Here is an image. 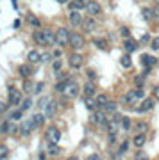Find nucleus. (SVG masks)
I'll return each instance as SVG.
<instances>
[{
  "label": "nucleus",
  "instance_id": "obj_1",
  "mask_svg": "<svg viewBox=\"0 0 159 160\" xmlns=\"http://www.w3.org/2000/svg\"><path fill=\"white\" fill-rule=\"evenodd\" d=\"M70 34H72V32H68V30L64 29V27L57 29V32H56V43H57L59 46L70 45Z\"/></svg>",
  "mask_w": 159,
  "mask_h": 160
},
{
  "label": "nucleus",
  "instance_id": "obj_2",
  "mask_svg": "<svg viewBox=\"0 0 159 160\" xmlns=\"http://www.w3.org/2000/svg\"><path fill=\"white\" fill-rule=\"evenodd\" d=\"M45 137H47V141H48L50 144H57L59 142V139H61V132H59L57 126H48V128H47Z\"/></svg>",
  "mask_w": 159,
  "mask_h": 160
},
{
  "label": "nucleus",
  "instance_id": "obj_3",
  "mask_svg": "<svg viewBox=\"0 0 159 160\" xmlns=\"http://www.w3.org/2000/svg\"><path fill=\"white\" fill-rule=\"evenodd\" d=\"M70 46H74L75 50H80L84 46V36L79 32H72L70 34Z\"/></svg>",
  "mask_w": 159,
  "mask_h": 160
},
{
  "label": "nucleus",
  "instance_id": "obj_4",
  "mask_svg": "<svg viewBox=\"0 0 159 160\" xmlns=\"http://www.w3.org/2000/svg\"><path fill=\"white\" fill-rule=\"evenodd\" d=\"M9 102L13 103V105H20V103L23 102V96H22V92L18 91L16 87H13V86H9Z\"/></svg>",
  "mask_w": 159,
  "mask_h": 160
},
{
  "label": "nucleus",
  "instance_id": "obj_5",
  "mask_svg": "<svg viewBox=\"0 0 159 160\" xmlns=\"http://www.w3.org/2000/svg\"><path fill=\"white\" fill-rule=\"evenodd\" d=\"M80 92V87L79 84H75V82H70L68 80V86H66V89H64V96L66 98H77Z\"/></svg>",
  "mask_w": 159,
  "mask_h": 160
},
{
  "label": "nucleus",
  "instance_id": "obj_6",
  "mask_svg": "<svg viewBox=\"0 0 159 160\" xmlns=\"http://www.w3.org/2000/svg\"><path fill=\"white\" fill-rule=\"evenodd\" d=\"M68 64H70V68H74V69H79L82 64H84V57L80 55V53H72L68 59Z\"/></svg>",
  "mask_w": 159,
  "mask_h": 160
},
{
  "label": "nucleus",
  "instance_id": "obj_7",
  "mask_svg": "<svg viewBox=\"0 0 159 160\" xmlns=\"http://www.w3.org/2000/svg\"><path fill=\"white\" fill-rule=\"evenodd\" d=\"M141 62L145 64V71H150V68H152L154 64H157V59H156V55H148V53H141Z\"/></svg>",
  "mask_w": 159,
  "mask_h": 160
},
{
  "label": "nucleus",
  "instance_id": "obj_8",
  "mask_svg": "<svg viewBox=\"0 0 159 160\" xmlns=\"http://www.w3.org/2000/svg\"><path fill=\"white\" fill-rule=\"evenodd\" d=\"M91 123H93V125H97V126L107 125L106 114H104V112H91Z\"/></svg>",
  "mask_w": 159,
  "mask_h": 160
},
{
  "label": "nucleus",
  "instance_id": "obj_9",
  "mask_svg": "<svg viewBox=\"0 0 159 160\" xmlns=\"http://www.w3.org/2000/svg\"><path fill=\"white\" fill-rule=\"evenodd\" d=\"M86 11L90 12V14H93V16H97V14H100V12H102V7H100V4H98V2L90 0V2H86Z\"/></svg>",
  "mask_w": 159,
  "mask_h": 160
},
{
  "label": "nucleus",
  "instance_id": "obj_10",
  "mask_svg": "<svg viewBox=\"0 0 159 160\" xmlns=\"http://www.w3.org/2000/svg\"><path fill=\"white\" fill-rule=\"evenodd\" d=\"M152 107H154V100H152V98H145V100L141 102V105H140L138 112H140V114H143V112H148Z\"/></svg>",
  "mask_w": 159,
  "mask_h": 160
},
{
  "label": "nucleus",
  "instance_id": "obj_11",
  "mask_svg": "<svg viewBox=\"0 0 159 160\" xmlns=\"http://www.w3.org/2000/svg\"><path fill=\"white\" fill-rule=\"evenodd\" d=\"M34 128H36L34 119L30 118V119H27V121H25V123L22 125V133H23V135H29V133H30V132L34 130Z\"/></svg>",
  "mask_w": 159,
  "mask_h": 160
},
{
  "label": "nucleus",
  "instance_id": "obj_12",
  "mask_svg": "<svg viewBox=\"0 0 159 160\" xmlns=\"http://www.w3.org/2000/svg\"><path fill=\"white\" fill-rule=\"evenodd\" d=\"M27 61L30 64H38V62H41V53L38 50H30L29 52V55H27Z\"/></svg>",
  "mask_w": 159,
  "mask_h": 160
},
{
  "label": "nucleus",
  "instance_id": "obj_13",
  "mask_svg": "<svg viewBox=\"0 0 159 160\" xmlns=\"http://www.w3.org/2000/svg\"><path fill=\"white\" fill-rule=\"evenodd\" d=\"M95 92H97V87H95V84H93V82L84 84V96L86 98H93V96H95Z\"/></svg>",
  "mask_w": 159,
  "mask_h": 160
},
{
  "label": "nucleus",
  "instance_id": "obj_14",
  "mask_svg": "<svg viewBox=\"0 0 159 160\" xmlns=\"http://www.w3.org/2000/svg\"><path fill=\"white\" fill-rule=\"evenodd\" d=\"M93 45L97 46L98 50H102V52H107V50H109L107 41H106V39H102V38H95V39H93Z\"/></svg>",
  "mask_w": 159,
  "mask_h": 160
},
{
  "label": "nucleus",
  "instance_id": "obj_15",
  "mask_svg": "<svg viewBox=\"0 0 159 160\" xmlns=\"http://www.w3.org/2000/svg\"><path fill=\"white\" fill-rule=\"evenodd\" d=\"M56 109H57V105L54 100H50V103L47 105V109L43 110L45 112V118H54V114H56Z\"/></svg>",
  "mask_w": 159,
  "mask_h": 160
},
{
  "label": "nucleus",
  "instance_id": "obj_16",
  "mask_svg": "<svg viewBox=\"0 0 159 160\" xmlns=\"http://www.w3.org/2000/svg\"><path fill=\"white\" fill-rule=\"evenodd\" d=\"M70 9L72 11H80V9H84L86 4H84V0H70Z\"/></svg>",
  "mask_w": 159,
  "mask_h": 160
},
{
  "label": "nucleus",
  "instance_id": "obj_17",
  "mask_svg": "<svg viewBox=\"0 0 159 160\" xmlns=\"http://www.w3.org/2000/svg\"><path fill=\"white\" fill-rule=\"evenodd\" d=\"M43 36H45V46L56 43V34H54L52 30H43Z\"/></svg>",
  "mask_w": 159,
  "mask_h": 160
},
{
  "label": "nucleus",
  "instance_id": "obj_18",
  "mask_svg": "<svg viewBox=\"0 0 159 160\" xmlns=\"http://www.w3.org/2000/svg\"><path fill=\"white\" fill-rule=\"evenodd\" d=\"M82 25H84L86 32H93V30H95V27H97V23H95V20H93V18H86L84 22H82Z\"/></svg>",
  "mask_w": 159,
  "mask_h": 160
},
{
  "label": "nucleus",
  "instance_id": "obj_19",
  "mask_svg": "<svg viewBox=\"0 0 159 160\" xmlns=\"http://www.w3.org/2000/svg\"><path fill=\"white\" fill-rule=\"evenodd\" d=\"M70 22L74 23V25H80L84 20H82V16H80L79 11H72V12H70Z\"/></svg>",
  "mask_w": 159,
  "mask_h": 160
},
{
  "label": "nucleus",
  "instance_id": "obj_20",
  "mask_svg": "<svg viewBox=\"0 0 159 160\" xmlns=\"http://www.w3.org/2000/svg\"><path fill=\"white\" fill-rule=\"evenodd\" d=\"M138 100V96H136V91H129L127 94L123 96V103H127V105H132V103Z\"/></svg>",
  "mask_w": 159,
  "mask_h": 160
},
{
  "label": "nucleus",
  "instance_id": "obj_21",
  "mask_svg": "<svg viewBox=\"0 0 159 160\" xmlns=\"http://www.w3.org/2000/svg\"><path fill=\"white\" fill-rule=\"evenodd\" d=\"M136 46H138V45L134 43V39H131V38L123 41V48L127 50V53H131V52H134V50H136Z\"/></svg>",
  "mask_w": 159,
  "mask_h": 160
},
{
  "label": "nucleus",
  "instance_id": "obj_22",
  "mask_svg": "<svg viewBox=\"0 0 159 160\" xmlns=\"http://www.w3.org/2000/svg\"><path fill=\"white\" fill-rule=\"evenodd\" d=\"M95 102H97V107H106L109 103V98L106 96V94H98V96L95 98Z\"/></svg>",
  "mask_w": 159,
  "mask_h": 160
},
{
  "label": "nucleus",
  "instance_id": "obj_23",
  "mask_svg": "<svg viewBox=\"0 0 159 160\" xmlns=\"http://www.w3.org/2000/svg\"><path fill=\"white\" fill-rule=\"evenodd\" d=\"M32 73H34V69L30 68V66H27V64L20 66V75H22V77H30Z\"/></svg>",
  "mask_w": 159,
  "mask_h": 160
},
{
  "label": "nucleus",
  "instance_id": "obj_24",
  "mask_svg": "<svg viewBox=\"0 0 159 160\" xmlns=\"http://www.w3.org/2000/svg\"><path fill=\"white\" fill-rule=\"evenodd\" d=\"M132 144H134L136 148H141L143 144H145V135H143V133H138L136 137L132 139Z\"/></svg>",
  "mask_w": 159,
  "mask_h": 160
},
{
  "label": "nucleus",
  "instance_id": "obj_25",
  "mask_svg": "<svg viewBox=\"0 0 159 160\" xmlns=\"http://www.w3.org/2000/svg\"><path fill=\"white\" fill-rule=\"evenodd\" d=\"M32 119H34V125H36V128H38V126H41L43 123H45V114L38 112V114L32 116Z\"/></svg>",
  "mask_w": 159,
  "mask_h": 160
},
{
  "label": "nucleus",
  "instance_id": "obj_26",
  "mask_svg": "<svg viewBox=\"0 0 159 160\" xmlns=\"http://www.w3.org/2000/svg\"><path fill=\"white\" fill-rule=\"evenodd\" d=\"M11 126H13L11 119L4 121V123H2V125H0V133H9V132H11Z\"/></svg>",
  "mask_w": 159,
  "mask_h": 160
},
{
  "label": "nucleus",
  "instance_id": "obj_27",
  "mask_svg": "<svg viewBox=\"0 0 159 160\" xmlns=\"http://www.w3.org/2000/svg\"><path fill=\"white\" fill-rule=\"evenodd\" d=\"M141 16H143V20H147V22H150L154 18V9H148V7H145L141 11Z\"/></svg>",
  "mask_w": 159,
  "mask_h": 160
},
{
  "label": "nucleus",
  "instance_id": "obj_28",
  "mask_svg": "<svg viewBox=\"0 0 159 160\" xmlns=\"http://www.w3.org/2000/svg\"><path fill=\"white\" fill-rule=\"evenodd\" d=\"M34 41L38 45H45V36H43V30H36L34 32Z\"/></svg>",
  "mask_w": 159,
  "mask_h": 160
},
{
  "label": "nucleus",
  "instance_id": "obj_29",
  "mask_svg": "<svg viewBox=\"0 0 159 160\" xmlns=\"http://www.w3.org/2000/svg\"><path fill=\"white\" fill-rule=\"evenodd\" d=\"M116 107H118V103H116V102H111V100H109V103L106 105V107H104V110H106V112H111V114H114V112H116Z\"/></svg>",
  "mask_w": 159,
  "mask_h": 160
},
{
  "label": "nucleus",
  "instance_id": "obj_30",
  "mask_svg": "<svg viewBox=\"0 0 159 160\" xmlns=\"http://www.w3.org/2000/svg\"><path fill=\"white\" fill-rule=\"evenodd\" d=\"M131 125H132L131 118H122V125H120V126H122V128H123L125 132H129V130H131V128H132Z\"/></svg>",
  "mask_w": 159,
  "mask_h": 160
},
{
  "label": "nucleus",
  "instance_id": "obj_31",
  "mask_svg": "<svg viewBox=\"0 0 159 160\" xmlns=\"http://www.w3.org/2000/svg\"><path fill=\"white\" fill-rule=\"evenodd\" d=\"M48 103H50V98H47V96L40 98V102H38V109H40V110H45Z\"/></svg>",
  "mask_w": 159,
  "mask_h": 160
},
{
  "label": "nucleus",
  "instance_id": "obj_32",
  "mask_svg": "<svg viewBox=\"0 0 159 160\" xmlns=\"http://www.w3.org/2000/svg\"><path fill=\"white\" fill-rule=\"evenodd\" d=\"M84 105L88 107V110H95V107H97V102H95L93 98H84Z\"/></svg>",
  "mask_w": 159,
  "mask_h": 160
},
{
  "label": "nucleus",
  "instance_id": "obj_33",
  "mask_svg": "<svg viewBox=\"0 0 159 160\" xmlns=\"http://www.w3.org/2000/svg\"><path fill=\"white\" fill-rule=\"evenodd\" d=\"M120 64L127 69V68H131V66H132V61H131V57H129V55H123V57L120 59Z\"/></svg>",
  "mask_w": 159,
  "mask_h": 160
},
{
  "label": "nucleus",
  "instance_id": "obj_34",
  "mask_svg": "<svg viewBox=\"0 0 159 160\" xmlns=\"http://www.w3.org/2000/svg\"><path fill=\"white\" fill-rule=\"evenodd\" d=\"M7 155H9V148H7L6 144H0V158L4 160Z\"/></svg>",
  "mask_w": 159,
  "mask_h": 160
},
{
  "label": "nucleus",
  "instance_id": "obj_35",
  "mask_svg": "<svg viewBox=\"0 0 159 160\" xmlns=\"http://www.w3.org/2000/svg\"><path fill=\"white\" fill-rule=\"evenodd\" d=\"M66 86H68V80H63V82H59L56 86V91H61V92H64V89H66Z\"/></svg>",
  "mask_w": 159,
  "mask_h": 160
},
{
  "label": "nucleus",
  "instance_id": "obj_36",
  "mask_svg": "<svg viewBox=\"0 0 159 160\" xmlns=\"http://www.w3.org/2000/svg\"><path fill=\"white\" fill-rule=\"evenodd\" d=\"M59 153V148H57V144H50V148H48V155L50 157H56Z\"/></svg>",
  "mask_w": 159,
  "mask_h": 160
},
{
  "label": "nucleus",
  "instance_id": "obj_37",
  "mask_svg": "<svg viewBox=\"0 0 159 160\" xmlns=\"http://www.w3.org/2000/svg\"><path fill=\"white\" fill-rule=\"evenodd\" d=\"M27 22L30 23V25H34V27H40V25H41L40 20H38V18H34V16H27Z\"/></svg>",
  "mask_w": 159,
  "mask_h": 160
},
{
  "label": "nucleus",
  "instance_id": "obj_38",
  "mask_svg": "<svg viewBox=\"0 0 159 160\" xmlns=\"http://www.w3.org/2000/svg\"><path fill=\"white\" fill-rule=\"evenodd\" d=\"M30 105H32L30 98H25V100L22 102V109H23V110H29V109H30Z\"/></svg>",
  "mask_w": 159,
  "mask_h": 160
},
{
  "label": "nucleus",
  "instance_id": "obj_39",
  "mask_svg": "<svg viewBox=\"0 0 159 160\" xmlns=\"http://www.w3.org/2000/svg\"><path fill=\"white\" fill-rule=\"evenodd\" d=\"M23 91H25V92L34 91V87H32V82H29V80H25V84H23Z\"/></svg>",
  "mask_w": 159,
  "mask_h": 160
},
{
  "label": "nucleus",
  "instance_id": "obj_40",
  "mask_svg": "<svg viewBox=\"0 0 159 160\" xmlns=\"http://www.w3.org/2000/svg\"><path fill=\"white\" fill-rule=\"evenodd\" d=\"M52 69H54V73H59V69H61V61H59V59H56V61H54Z\"/></svg>",
  "mask_w": 159,
  "mask_h": 160
},
{
  "label": "nucleus",
  "instance_id": "obj_41",
  "mask_svg": "<svg viewBox=\"0 0 159 160\" xmlns=\"http://www.w3.org/2000/svg\"><path fill=\"white\" fill-rule=\"evenodd\" d=\"M134 158H136V160H148V155L145 153V151H138Z\"/></svg>",
  "mask_w": 159,
  "mask_h": 160
},
{
  "label": "nucleus",
  "instance_id": "obj_42",
  "mask_svg": "<svg viewBox=\"0 0 159 160\" xmlns=\"http://www.w3.org/2000/svg\"><path fill=\"white\" fill-rule=\"evenodd\" d=\"M43 87H45V84H43V82H38L36 87H34V94H40V92L43 91Z\"/></svg>",
  "mask_w": 159,
  "mask_h": 160
},
{
  "label": "nucleus",
  "instance_id": "obj_43",
  "mask_svg": "<svg viewBox=\"0 0 159 160\" xmlns=\"http://www.w3.org/2000/svg\"><path fill=\"white\" fill-rule=\"evenodd\" d=\"M150 46H152L154 52L159 50V38H156V39H152V43H150Z\"/></svg>",
  "mask_w": 159,
  "mask_h": 160
},
{
  "label": "nucleus",
  "instance_id": "obj_44",
  "mask_svg": "<svg viewBox=\"0 0 159 160\" xmlns=\"http://www.w3.org/2000/svg\"><path fill=\"white\" fill-rule=\"evenodd\" d=\"M127 149H129V142H127V141H125V142L122 144V146H120V151H118V155H123L125 151H127Z\"/></svg>",
  "mask_w": 159,
  "mask_h": 160
},
{
  "label": "nucleus",
  "instance_id": "obj_45",
  "mask_svg": "<svg viewBox=\"0 0 159 160\" xmlns=\"http://www.w3.org/2000/svg\"><path fill=\"white\" fill-rule=\"evenodd\" d=\"M136 130L140 132V133H143V132L147 130V125H145V123H138V125H136Z\"/></svg>",
  "mask_w": 159,
  "mask_h": 160
},
{
  "label": "nucleus",
  "instance_id": "obj_46",
  "mask_svg": "<svg viewBox=\"0 0 159 160\" xmlns=\"http://www.w3.org/2000/svg\"><path fill=\"white\" fill-rule=\"evenodd\" d=\"M23 116V110H14V114H13V119H22Z\"/></svg>",
  "mask_w": 159,
  "mask_h": 160
},
{
  "label": "nucleus",
  "instance_id": "obj_47",
  "mask_svg": "<svg viewBox=\"0 0 159 160\" xmlns=\"http://www.w3.org/2000/svg\"><path fill=\"white\" fill-rule=\"evenodd\" d=\"M136 96H138V100H141V102L145 100V92H143V89H138V91H136Z\"/></svg>",
  "mask_w": 159,
  "mask_h": 160
},
{
  "label": "nucleus",
  "instance_id": "obj_48",
  "mask_svg": "<svg viewBox=\"0 0 159 160\" xmlns=\"http://www.w3.org/2000/svg\"><path fill=\"white\" fill-rule=\"evenodd\" d=\"M122 36H125V39H129V36H131V30H129V29H122Z\"/></svg>",
  "mask_w": 159,
  "mask_h": 160
},
{
  "label": "nucleus",
  "instance_id": "obj_49",
  "mask_svg": "<svg viewBox=\"0 0 159 160\" xmlns=\"http://www.w3.org/2000/svg\"><path fill=\"white\" fill-rule=\"evenodd\" d=\"M150 41V34H143L141 36V43H148Z\"/></svg>",
  "mask_w": 159,
  "mask_h": 160
},
{
  "label": "nucleus",
  "instance_id": "obj_50",
  "mask_svg": "<svg viewBox=\"0 0 159 160\" xmlns=\"http://www.w3.org/2000/svg\"><path fill=\"white\" fill-rule=\"evenodd\" d=\"M136 86H138V87L143 86V77H136Z\"/></svg>",
  "mask_w": 159,
  "mask_h": 160
},
{
  "label": "nucleus",
  "instance_id": "obj_51",
  "mask_svg": "<svg viewBox=\"0 0 159 160\" xmlns=\"http://www.w3.org/2000/svg\"><path fill=\"white\" fill-rule=\"evenodd\" d=\"M50 55H52V53H41V61H43V62H45V61H48V59H50Z\"/></svg>",
  "mask_w": 159,
  "mask_h": 160
},
{
  "label": "nucleus",
  "instance_id": "obj_52",
  "mask_svg": "<svg viewBox=\"0 0 159 160\" xmlns=\"http://www.w3.org/2000/svg\"><path fill=\"white\" fill-rule=\"evenodd\" d=\"M154 96H156V98L159 100V86H156V87H154Z\"/></svg>",
  "mask_w": 159,
  "mask_h": 160
},
{
  "label": "nucleus",
  "instance_id": "obj_53",
  "mask_svg": "<svg viewBox=\"0 0 159 160\" xmlns=\"http://www.w3.org/2000/svg\"><path fill=\"white\" fill-rule=\"evenodd\" d=\"M4 112H6V103L0 102V114H4Z\"/></svg>",
  "mask_w": 159,
  "mask_h": 160
},
{
  "label": "nucleus",
  "instance_id": "obj_54",
  "mask_svg": "<svg viewBox=\"0 0 159 160\" xmlns=\"http://www.w3.org/2000/svg\"><path fill=\"white\" fill-rule=\"evenodd\" d=\"M38 158H40V160H45V158H47L45 151H40V155H38Z\"/></svg>",
  "mask_w": 159,
  "mask_h": 160
},
{
  "label": "nucleus",
  "instance_id": "obj_55",
  "mask_svg": "<svg viewBox=\"0 0 159 160\" xmlns=\"http://www.w3.org/2000/svg\"><path fill=\"white\" fill-rule=\"evenodd\" d=\"M16 132H18V126H16V125H13V126H11V132H9V133H16Z\"/></svg>",
  "mask_w": 159,
  "mask_h": 160
},
{
  "label": "nucleus",
  "instance_id": "obj_56",
  "mask_svg": "<svg viewBox=\"0 0 159 160\" xmlns=\"http://www.w3.org/2000/svg\"><path fill=\"white\" fill-rule=\"evenodd\" d=\"M52 55H54V57H56V59H59V57H61V52H59V50H56V52H54V53H52Z\"/></svg>",
  "mask_w": 159,
  "mask_h": 160
},
{
  "label": "nucleus",
  "instance_id": "obj_57",
  "mask_svg": "<svg viewBox=\"0 0 159 160\" xmlns=\"http://www.w3.org/2000/svg\"><path fill=\"white\" fill-rule=\"evenodd\" d=\"M88 77H90V78H95V71H91V69H88Z\"/></svg>",
  "mask_w": 159,
  "mask_h": 160
},
{
  "label": "nucleus",
  "instance_id": "obj_58",
  "mask_svg": "<svg viewBox=\"0 0 159 160\" xmlns=\"http://www.w3.org/2000/svg\"><path fill=\"white\" fill-rule=\"evenodd\" d=\"M154 16H156V18L159 20V9H154Z\"/></svg>",
  "mask_w": 159,
  "mask_h": 160
},
{
  "label": "nucleus",
  "instance_id": "obj_59",
  "mask_svg": "<svg viewBox=\"0 0 159 160\" xmlns=\"http://www.w3.org/2000/svg\"><path fill=\"white\" fill-rule=\"evenodd\" d=\"M88 160H100V158H98V157H90Z\"/></svg>",
  "mask_w": 159,
  "mask_h": 160
},
{
  "label": "nucleus",
  "instance_id": "obj_60",
  "mask_svg": "<svg viewBox=\"0 0 159 160\" xmlns=\"http://www.w3.org/2000/svg\"><path fill=\"white\" fill-rule=\"evenodd\" d=\"M57 2H59V4H66V2H68V0H57Z\"/></svg>",
  "mask_w": 159,
  "mask_h": 160
},
{
  "label": "nucleus",
  "instance_id": "obj_61",
  "mask_svg": "<svg viewBox=\"0 0 159 160\" xmlns=\"http://www.w3.org/2000/svg\"><path fill=\"white\" fill-rule=\"evenodd\" d=\"M68 160H79V158H77V157H70Z\"/></svg>",
  "mask_w": 159,
  "mask_h": 160
},
{
  "label": "nucleus",
  "instance_id": "obj_62",
  "mask_svg": "<svg viewBox=\"0 0 159 160\" xmlns=\"http://www.w3.org/2000/svg\"><path fill=\"white\" fill-rule=\"evenodd\" d=\"M11 4H13L14 7H16V0H11Z\"/></svg>",
  "mask_w": 159,
  "mask_h": 160
},
{
  "label": "nucleus",
  "instance_id": "obj_63",
  "mask_svg": "<svg viewBox=\"0 0 159 160\" xmlns=\"http://www.w3.org/2000/svg\"><path fill=\"white\" fill-rule=\"evenodd\" d=\"M156 2H157V4H159V0H156Z\"/></svg>",
  "mask_w": 159,
  "mask_h": 160
},
{
  "label": "nucleus",
  "instance_id": "obj_64",
  "mask_svg": "<svg viewBox=\"0 0 159 160\" xmlns=\"http://www.w3.org/2000/svg\"><path fill=\"white\" fill-rule=\"evenodd\" d=\"M0 160H2V158H0Z\"/></svg>",
  "mask_w": 159,
  "mask_h": 160
}]
</instances>
